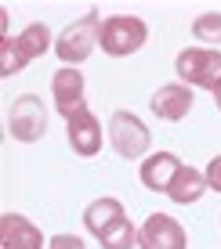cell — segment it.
I'll return each mask as SVG.
<instances>
[{"label":"cell","mask_w":221,"mask_h":249,"mask_svg":"<svg viewBox=\"0 0 221 249\" xmlns=\"http://www.w3.org/2000/svg\"><path fill=\"white\" fill-rule=\"evenodd\" d=\"M101 44V18L95 11L83 15V18H76L73 25H65L62 36L55 40V54L62 58L65 65H80L83 58H91V51Z\"/></svg>","instance_id":"obj_1"},{"label":"cell","mask_w":221,"mask_h":249,"mask_svg":"<svg viewBox=\"0 0 221 249\" xmlns=\"http://www.w3.org/2000/svg\"><path fill=\"white\" fill-rule=\"evenodd\" d=\"M178 76H181L185 87H203V90H218L221 83V51L210 47H189L178 54Z\"/></svg>","instance_id":"obj_2"},{"label":"cell","mask_w":221,"mask_h":249,"mask_svg":"<svg viewBox=\"0 0 221 249\" xmlns=\"http://www.w3.org/2000/svg\"><path fill=\"white\" fill-rule=\"evenodd\" d=\"M145 40H149V25L134 15H113L101 22V51L113 58L134 54L138 47H145Z\"/></svg>","instance_id":"obj_3"},{"label":"cell","mask_w":221,"mask_h":249,"mask_svg":"<svg viewBox=\"0 0 221 249\" xmlns=\"http://www.w3.org/2000/svg\"><path fill=\"white\" fill-rule=\"evenodd\" d=\"M109 141H113L116 156L123 159H141L149 152V126L141 123L134 112H113V119H109Z\"/></svg>","instance_id":"obj_4"},{"label":"cell","mask_w":221,"mask_h":249,"mask_svg":"<svg viewBox=\"0 0 221 249\" xmlns=\"http://www.w3.org/2000/svg\"><path fill=\"white\" fill-rule=\"evenodd\" d=\"M7 130H11L15 141L29 144V141H40L47 130V116H44V101L37 94H22L15 98V108H11V119H7Z\"/></svg>","instance_id":"obj_5"},{"label":"cell","mask_w":221,"mask_h":249,"mask_svg":"<svg viewBox=\"0 0 221 249\" xmlns=\"http://www.w3.org/2000/svg\"><path fill=\"white\" fill-rule=\"evenodd\" d=\"M138 246L141 249H189V235L167 213H152L145 224L138 228Z\"/></svg>","instance_id":"obj_6"},{"label":"cell","mask_w":221,"mask_h":249,"mask_svg":"<svg viewBox=\"0 0 221 249\" xmlns=\"http://www.w3.org/2000/svg\"><path fill=\"white\" fill-rule=\"evenodd\" d=\"M65 123H69V144H73L76 156H83V159L98 156V148H101V123L95 119V112H91L87 105H80V108H73V112L65 116Z\"/></svg>","instance_id":"obj_7"},{"label":"cell","mask_w":221,"mask_h":249,"mask_svg":"<svg viewBox=\"0 0 221 249\" xmlns=\"http://www.w3.org/2000/svg\"><path fill=\"white\" fill-rule=\"evenodd\" d=\"M44 235L33 220H25L22 213H4L0 217V249H40Z\"/></svg>","instance_id":"obj_8"},{"label":"cell","mask_w":221,"mask_h":249,"mask_svg":"<svg viewBox=\"0 0 221 249\" xmlns=\"http://www.w3.org/2000/svg\"><path fill=\"white\" fill-rule=\"evenodd\" d=\"M192 105H196V98H192V90L185 87V83H167V87H160L152 94V112L160 119H167V123L185 119Z\"/></svg>","instance_id":"obj_9"},{"label":"cell","mask_w":221,"mask_h":249,"mask_svg":"<svg viewBox=\"0 0 221 249\" xmlns=\"http://www.w3.org/2000/svg\"><path fill=\"white\" fill-rule=\"evenodd\" d=\"M51 98H55V105H58L62 116H69L73 108H80L83 105V76H80V69H73V65L58 69V72L51 76Z\"/></svg>","instance_id":"obj_10"},{"label":"cell","mask_w":221,"mask_h":249,"mask_svg":"<svg viewBox=\"0 0 221 249\" xmlns=\"http://www.w3.org/2000/svg\"><path fill=\"white\" fill-rule=\"evenodd\" d=\"M178 170H181V159H178L174 152H156V156H149L141 162L138 177H141V184H145L149 192H163L167 195V188H171Z\"/></svg>","instance_id":"obj_11"},{"label":"cell","mask_w":221,"mask_h":249,"mask_svg":"<svg viewBox=\"0 0 221 249\" xmlns=\"http://www.w3.org/2000/svg\"><path fill=\"white\" fill-rule=\"evenodd\" d=\"M120 220H127L120 199H98V202L87 206V213H83V224H87V231H91L95 238H101L109 228L120 224Z\"/></svg>","instance_id":"obj_12"},{"label":"cell","mask_w":221,"mask_h":249,"mask_svg":"<svg viewBox=\"0 0 221 249\" xmlns=\"http://www.w3.org/2000/svg\"><path fill=\"white\" fill-rule=\"evenodd\" d=\"M207 174H200V170H192V166H181L174 174V181L171 188H167V195L178 202V206H189V202H196L203 192H207Z\"/></svg>","instance_id":"obj_13"},{"label":"cell","mask_w":221,"mask_h":249,"mask_svg":"<svg viewBox=\"0 0 221 249\" xmlns=\"http://www.w3.org/2000/svg\"><path fill=\"white\" fill-rule=\"evenodd\" d=\"M11 44H15V51H19L22 65H29L33 58H40V54L51 47V33H47L44 22H33V25H25V29L11 40Z\"/></svg>","instance_id":"obj_14"},{"label":"cell","mask_w":221,"mask_h":249,"mask_svg":"<svg viewBox=\"0 0 221 249\" xmlns=\"http://www.w3.org/2000/svg\"><path fill=\"white\" fill-rule=\"evenodd\" d=\"M98 242H101V249H131L134 242H138V231H134L131 220H120V224L109 228Z\"/></svg>","instance_id":"obj_15"},{"label":"cell","mask_w":221,"mask_h":249,"mask_svg":"<svg viewBox=\"0 0 221 249\" xmlns=\"http://www.w3.org/2000/svg\"><path fill=\"white\" fill-rule=\"evenodd\" d=\"M192 36L203 40V44H221V11L200 15V18L192 22Z\"/></svg>","instance_id":"obj_16"},{"label":"cell","mask_w":221,"mask_h":249,"mask_svg":"<svg viewBox=\"0 0 221 249\" xmlns=\"http://www.w3.org/2000/svg\"><path fill=\"white\" fill-rule=\"evenodd\" d=\"M19 69H22V58H19V51H15L11 36H7L4 47H0V76H15Z\"/></svg>","instance_id":"obj_17"},{"label":"cell","mask_w":221,"mask_h":249,"mask_svg":"<svg viewBox=\"0 0 221 249\" xmlns=\"http://www.w3.org/2000/svg\"><path fill=\"white\" fill-rule=\"evenodd\" d=\"M51 249H87V246H83V238H76V235H55L51 238Z\"/></svg>","instance_id":"obj_18"},{"label":"cell","mask_w":221,"mask_h":249,"mask_svg":"<svg viewBox=\"0 0 221 249\" xmlns=\"http://www.w3.org/2000/svg\"><path fill=\"white\" fill-rule=\"evenodd\" d=\"M207 184L214 188V192H221V156H214L207 162Z\"/></svg>","instance_id":"obj_19"},{"label":"cell","mask_w":221,"mask_h":249,"mask_svg":"<svg viewBox=\"0 0 221 249\" xmlns=\"http://www.w3.org/2000/svg\"><path fill=\"white\" fill-rule=\"evenodd\" d=\"M214 101H218V108H221V83H218V90H214Z\"/></svg>","instance_id":"obj_20"}]
</instances>
